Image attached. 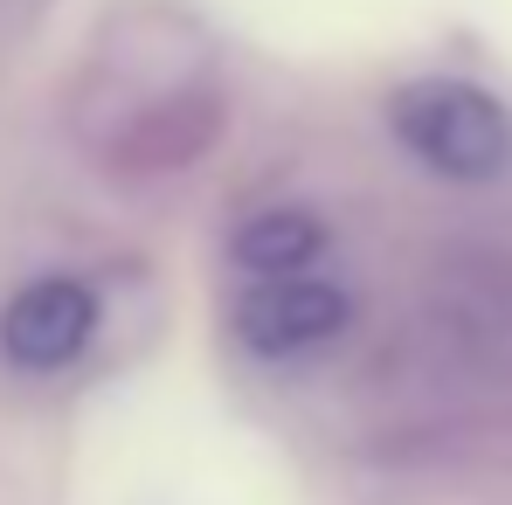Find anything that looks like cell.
Instances as JSON below:
<instances>
[{
  "instance_id": "3957f363",
  "label": "cell",
  "mask_w": 512,
  "mask_h": 505,
  "mask_svg": "<svg viewBox=\"0 0 512 505\" xmlns=\"http://www.w3.org/2000/svg\"><path fill=\"white\" fill-rule=\"evenodd\" d=\"M388 132L416 167L443 180H499L512 167V111L485 84L416 77L388 97Z\"/></svg>"
},
{
  "instance_id": "7a4b0ae2",
  "label": "cell",
  "mask_w": 512,
  "mask_h": 505,
  "mask_svg": "<svg viewBox=\"0 0 512 505\" xmlns=\"http://www.w3.org/2000/svg\"><path fill=\"white\" fill-rule=\"evenodd\" d=\"M423 339L457 381H512V250H450L423 284Z\"/></svg>"
},
{
  "instance_id": "5b68a950",
  "label": "cell",
  "mask_w": 512,
  "mask_h": 505,
  "mask_svg": "<svg viewBox=\"0 0 512 505\" xmlns=\"http://www.w3.org/2000/svg\"><path fill=\"white\" fill-rule=\"evenodd\" d=\"M97 333V291L84 277H28L0 312V360L21 374H63Z\"/></svg>"
},
{
  "instance_id": "8992f818",
  "label": "cell",
  "mask_w": 512,
  "mask_h": 505,
  "mask_svg": "<svg viewBox=\"0 0 512 505\" xmlns=\"http://www.w3.org/2000/svg\"><path fill=\"white\" fill-rule=\"evenodd\" d=\"M326 250V222L298 201L284 208H256L250 222L236 229V263L243 277H291V270H312Z\"/></svg>"
},
{
  "instance_id": "6da1fadb",
  "label": "cell",
  "mask_w": 512,
  "mask_h": 505,
  "mask_svg": "<svg viewBox=\"0 0 512 505\" xmlns=\"http://www.w3.org/2000/svg\"><path fill=\"white\" fill-rule=\"evenodd\" d=\"M70 125L77 146L118 180H160L208 160L229 125L215 35L173 0L111 7L70 90Z\"/></svg>"
},
{
  "instance_id": "277c9868",
  "label": "cell",
  "mask_w": 512,
  "mask_h": 505,
  "mask_svg": "<svg viewBox=\"0 0 512 505\" xmlns=\"http://www.w3.org/2000/svg\"><path fill=\"white\" fill-rule=\"evenodd\" d=\"M353 319L346 284L319 277V270H291V277H243L236 305H229V333L256 360H298L333 346Z\"/></svg>"
}]
</instances>
